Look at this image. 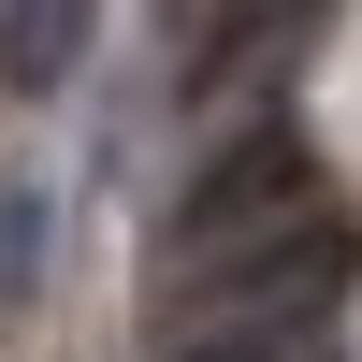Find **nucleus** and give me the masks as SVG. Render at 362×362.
Here are the masks:
<instances>
[{"label": "nucleus", "instance_id": "1", "mask_svg": "<svg viewBox=\"0 0 362 362\" xmlns=\"http://www.w3.org/2000/svg\"><path fill=\"white\" fill-rule=\"evenodd\" d=\"M305 189H319V160H305L290 116L232 131L218 160L174 189V261H232V232H290V218H305Z\"/></svg>", "mask_w": 362, "mask_h": 362}, {"label": "nucleus", "instance_id": "3", "mask_svg": "<svg viewBox=\"0 0 362 362\" xmlns=\"http://www.w3.org/2000/svg\"><path fill=\"white\" fill-rule=\"evenodd\" d=\"M305 15H319V0H218V29H203V58H189V87L218 102L232 73H261V58H290V44H305Z\"/></svg>", "mask_w": 362, "mask_h": 362}, {"label": "nucleus", "instance_id": "4", "mask_svg": "<svg viewBox=\"0 0 362 362\" xmlns=\"http://www.w3.org/2000/svg\"><path fill=\"white\" fill-rule=\"evenodd\" d=\"M290 334H305L290 305H232V319H203V334L174 348V362H290Z\"/></svg>", "mask_w": 362, "mask_h": 362}, {"label": "nucleus", "instance_id": "5", "mask_svg": "<svg viewBox=\"0 0 362 362\" xmlns=\"http://www.w3.org/2000/svg\"><path fill=\"white\" fill-rule=\"evenodd\" d=\"M29 290H44V189L15 174V189H0V319H15Z\"/></svg>", "mask_w": 362, "mask_h": 362}, {"label": "nucleus", "instance_id": "2", "mask_svg": "<svg viewBox=\"0 0 362 362\" xmlns=\"http://www.w3.org/2000/svg\"><path fill=\"white\" fill-rule=\"evenodd\" d=\"M87 29H102V0H0V87H73V58H87Z\"/></svg>", "mask_w": 362, "mask_h": 362}]
</instances>
